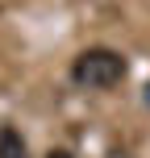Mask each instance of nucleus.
<instances>
[{"mask_svg":"<svg viewBox=\"0 0 150 158\" xmlns=\"http://www.w3.org/2000/svg\"><path fill=\"white\" fill-rule=\"evenodd\" d=\"M71 79L79 87H92V92H104V87H117L125 79V58L109 46H92L75 58L71 67Z\"/></svg>","mask_w":150,"mask_h":158,"instance_id":"obj_1","label":"nucleus"},{"mask_svg":"<svg viewBox=\"0 0 150 158\" xmlns=\"http://www.w3.org/2000/svg\"><path fill=\"white\" fill-rule=\"evenodd\" d=\"M0 158H25V142H21V133L13 125L0 129Z\"/></svg>","mask_w":150,"mask_h":158,"instance_id":"obj_2","label":"nucleus"},{"mask_svg":"<svg viewBox=\"0 0 150 158\" xmlns=\"http://www.w3.org/2000/svg\"><path fill=\"white\" fill-rule=\"evenodd\" d=\"M46 158H75V154H71V150H50Z\"/></svg>","mask_w":150,"mask_h":158,"instance_id":"obj_3","label":"nucleus"},{"mask_svg":"<svg viewBox=\"0 0 150 158\" xmlns=\"http://www.w3.org/2000/svg\"><path fill=\"white\" fill-rule=\"evenodd\" d=\"M146 108H150V83H146Z\"/></svg>","mask_w":150,"mask_h":158,"instance_id":"obj_4","label":"nucleus"}]
</instances>
